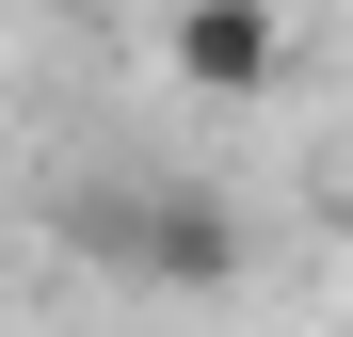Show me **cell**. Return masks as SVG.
Masks as SVG:
<instances>
[{"label": "cell", "instance_id": "6da1fadb", "mask_svg": "<svg viewBox=\"0 0 353 337\" xmlns=\"http://www.w3.org/2000/svg\"><path fill=\"white\" fill-rule=\"evenodd\" d=\"M65 241L112 257V273H145V289H225V273H241V209L209 177H145V193H81Z\"/></svg>", "mask_w": 353, "mask_h": 337}, {"label": "cell", "instance_id": "7a4b0ae2", "mask_svg": "<svg viewBox=\"0 0 353 337\" xmlns=\"http://www.w3.org/2000/svg\"><path fill=\"white\" fill-rule=\"evenodd\" d=\"M161 48H176V81H193V96H273L289 17H273V0H176V17H161Z\"/></svg>", "mask_w": 353, "mask_h": 337}, {"label": "cell", "instance_id": "3957f363", "mask_svg": "<svg viewBox=\"0 0 353 337\" xmlns=\"http://www.w3.org/2000/svg\"><path fill=\"white\" fill-rule=\"evenodd\" d=\"M65 17H112V0H65Z\"/></svg>", "mask_w": 353, "mask_h": 337}, {"label": "cell", "instance_id": "277c9868", "mask_svg": "<svg viewBox=\"0 0 353 337\" xmlns=\"http://www.w3.org/2000/svg\"><path fill=\"white\" fill-rule=\"evenodd\" d=\"M337 225H353V193H337Z\"/></svg>", "mask_w": 353, "mask_h": 337}]
</instances>
